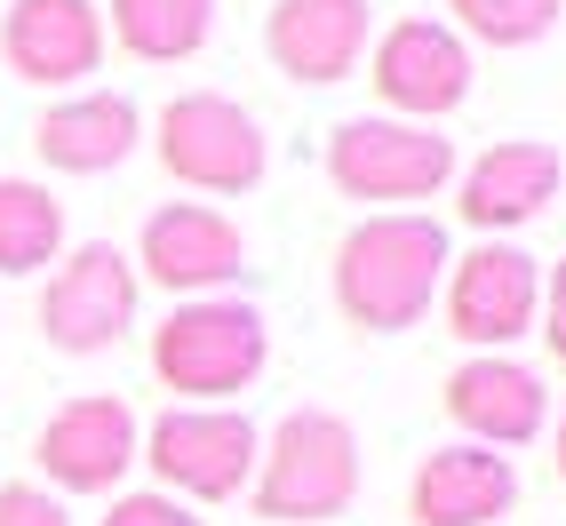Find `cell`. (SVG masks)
I'll use <instances>...</instances> for the list:
<instances>
[{"instance_id": "6da1fadb", "label": "cell", "mask_w": 566, "mask_h": 526, "mask_svg": "<svg viewBox=\"0 0 566 526\" xmlns=\"http://www.w3.org/2000/svg\"><path fill=\"white\" fill-rule=\"evenodd\" d=\"M447 232L431 215H359L344 240H335V312L359 335H399L431 312V295L447 280Z\"/></svg>"}, {"instance_id": "7a4b0ae2", "label": "cell", "mask_w": 566, "mask_h": 526, "mask_svg": "<svg viewBox=\"0 0 566 526\" xmlns=\"http://www.w3.org/2000/svg\"><path fill=\"white\" fill-rule=\"evenodd\" d=\"M255 518L272 526H327L359 503V431L335 407H295L255 446Z\"/></svg>"}, {"instance_id": "3957f363", "label": "cell", "mask_w": 566, "mask_h": 526, "mask_svg": "<svg viewBox=\"0 0 566 526\" xmlns=\"http://www.w3.org/2000/svg\"><path fill=\"white\" fill-rule=\"evenodd\" d=\"M272 367V327L240 295H200L176 304L153 327V375L176 391V407H223Z\"/></svg>"}, {"instance_id": "277c9868", "label": "cell", "mask_w": 566, "mask_h": 526, "mask_svg": "<svg viewBox=\"0 0 566 526\" xmlns=\"http://www.w3.org/2000/svg\"><path fill=\"white\" fill-rule=\"evenodd\" d=\"M327 183L359 208L399 215L407 200H439L455 183V136L423 120H391V112H359L327 136Z\"/></svg>"}, {"instance_id": "5b68a950", "label": "cell", "mask_w": 566, "mask_h": 526, "mask_svg": "<svg viewBox=\"0 0 566 526\" xmlns=\"http://www.w3.org/2000/svg\"><path fill=\"white\" fill-rule=\"evenodd\" d=\"M153 152H160V168L176 183L216 192V200H240V192L263 183V168H272V136H263V120H255L240 96L192 88V96H168L160 104Z\"/></svg>"}, {"instance_id": "8992f818", "label": "cell", "mask_w": 566, "mask_h": 526, "mask_svg": "<svg viewBox=\"0 0 566 526\" xmlns=\"http://www.w3.org/2000/svg\"><path fill=\"white\" fill-rule=\"evenodd\" d=\"M255 446H263V431L240 407H168L144 431L136 463H153L160 495H176V503H232L255 478Z\"/></svg>"}, {"instance_id": "52a82bcc", "label": "cell", "mask_w": 566, "mask_h": 526, "mask_svg": "<svg viewBox=\"0 0 566 526\" xmlns=\"http://www.w3.org/2000/svg\"><path fill=\"white\" fill-rule=\"evenodd\" d=\"M367 81L375 96L391 104V120H423L439 128L447 112H463L471 104V41L455 24H439V17H399L375 32V49H367Z\"/></svg>"}, {"instance_id": "ba28073f", "label": "cell", "mask_w": 566, "mask_h": 526, "mask_svg": "<svg viewBox=\"0 0 566 526\" xmlns=\"http://www.w3.org/2000/svg\"><path fill=\"white\" fill-rule=\"evenodd\" d=\"M136 304H144L136 263L112 248V240H81V248L56 263L49 295H41V335H49L64 359H96V351H112L136 327Z\"/></svg>"}, {"instance_id": "9c48e42d", "label": "cell", "mask_w": 566, "mask_h": 526, "mask_svg": "<svg viewBox=\"0 0 566 526\" xmlns=\"http://www.w3.org/2000/svg\"><path fill=\"white\" fill-rule=\"evenodd\" d=\"M128 263H136V280L168 287L176 304H200V295H223L248 272V232L208 200H168L144 215Z\"/></svg>"}, {"instance_id": "30bf717a", "label": "cell", "mask_w": 566, "mask_h": 526, "mask_svg": "<svg viewBox=\"0 0 566 526\" xmlns=\"http://www.w3.org/2000/svg\"><path fill=\"white\" fill-rule=\"evenodd\" d=\"M439 304H447V335H463L471 351H511L518 335L535 327L543 272H535V255H526V248L479 240V248H463V255H447Z\"/></svg>"}, {"instance_id": "8fae6325", "label": "cell", "mask_w": 566, "mask_h": 526, "mask_svg": "<svg viewBox=\"0 0 566 526\" xmlns=\"http://www.w3.org/2000/svg\"><path fill=\"white\" fill-rule=\"evenodd\" d=\"M136 446H144V423L120 391H81L64 399L56 415L32 439V463L49 471L56 495H112L128 471H136Z\"/></svg>"}, {"instance_id": "7c38bea8", "label": "cell", "mask_w": 566, "mask_h": 526, "mask_svg": "<svg viewBox=\"0 0 566 526\" xmlns=\"http://www.w3.org/2000/svg\"><path fill=\"white\" fill-rule=\"evenodd\" d=\"M447 423H455L471 446H526V439H543L551 423V391H543V375L535 367H518L511 351H471L455 375H447Z\"/></svg>"}, {"instance_id": "4fadbf2b", "label": "cell", "mask_w": 566, "mask_h": 526, "mask_svg": "<svg viewBox=\"0 0 566 526\" xmlns=\"http://www.w3.org/2000/svg\"><path fill=\"white\" fill-rule=\"evenodd\" d=\"M0 64L32 88H81L104 64V9L96 0H9Z\"/></svg>"}, {"instance_id": "5bb4252c", "label": "cell", "mask_w": 566, "mask_h": 526, "mask_svg": "<svg viewBox=\"0 0 566 526\" xmlns=\"http://www.w3.org/2000/svg\"><path fill=\"white\" fill-rule=\"evenodd\" d=\"M566 183V152L543 136H503L486 144V152L463 168V192H455V215L471 232H518V223H535Z\"/></svg>"}, {"instance_id": "9a60e30c", "label": "cell", "mask_w": 566, "mask_h": 526, "mask_svg": "<svg viewBox=\"0 0 566 526\" xmlns=\"http://www.w3.org/2000/svg\"><path fill=\"white\" fill-rule=\"evenodd\" d=\"M367 0H272L263 49L295 88H335L367 64Z\"/></svg>"}, {"instance_id": "2e32d148", "label": "cell", "mask_w": 566, "mask_h": 526, "mask_svg": "<svg viewBox=\"0 0 566 526\" xmlns=\"http://www.w3.org/2000/svg\"><path fill=\"white\" fill-rule=\"evenodd\" d=\"M511 503H518L511 455L471 446V439L431 446V455L415 463V478H407V518L415 526H495V518H511Z\"/></svg>"}, {"instance_id": "e0dca14e", "label": "cell", "mask_w": 566, "mask_h": 526, "mask_svg": "<svg viewBox=\"0 0 566 526\" xmlns=\"http://www.w3.org/2000/svg\"><path fill=\"white\" fill-rule=\"evenodd\" d=\"M136 144H144V112L128 96H104V88L64 96L32 120V152L56 176H104V168H120Z\"/></svg>"}, {"instance_id": "ac0fdd59", "label": "cell", "mask_w": 566, "mask_h": 526, "mask_svg": "<svg viewBox=\"0 0 566 526\" xmlns=\"http://www.w3.org/2000/svg\"><path fill=\"white\" fill-rule=\"evenodd\" d=\"M216 32V0H112L104 41H120L144 64H184L200 56Z\"/></svg>"}, {"instance_id": "d6986e66", "label": "cell", "mask_w": 566, "mask_h": 526, "mask_svg": "<svg viewBox=\"0 0 566 526\" xmlns=\"http://www.w3.org/2000/svg\"><path fill=\"white\" fill-rule=\"evenodd\" d=\"M64 255V200L32 176H0V272L24 280Z\"/></svg>"}, {"instance_id": "ffe728a7", "label": "cell", "mask_w": 566, "mask_h": 526, "mask_svg": "<svg viewBox=\"0 0 566 526\" xmlns=\"http://www.w3.org/2000/svg\"><path fill=\"white\" fill-rule=\"evenodd\" d=\"M447 24L479 49H535L566 24V0H447Z\"/></svg>"}, {"instance_id": "44dd1931", "label": "cell", "mask_w": 566, "mask_h": 526, "mask_svg": "<svg viewBox=\"0 0 566 526\" xmlns=\"http://www.w3.org/2000/svg\"><path fill=\"white\" fill-rule=\"evenodd\" d=\"M104 526H208V518H200L192 503H176V495H160V486H144V495H112Z\"/></svg>"}, {"instance_id": "7402d4cb", "label": "cell", "mask_w": 566, "mask_h": 526, "mask_svg": "<svg viewBox=\"0 0 566 526\" xmlns=\"http://www.w3.org/2000/svg\"><path fill=\"white\" fill-rule=\"evenodd\" d=\"M0 526H72L64 495H49V486H0Z\"/></svg>"}, {"instance_id": "603a6c76", "label": "cell", "mask_w": 566, "mask_h": 526, "mask_svg": "<svg viewBox=\"0 0 566 526\" xmlns=\"http://www.w3.org/2000/svg\"><path fill=\"white\" fill-rule=\"evenodd\" d=\"M535 319H543V344L566 359V255H558V272L543 280V304H535Z\"/></svg>"}, {"instance_id": "cb8c5ba5", "label": "cell", "mask_w": 566, "mask_h": 526, "mask_svg": "<svg viewBox=\"0 0 566 526\" xmlns=\"http://www.w3.org/2000/svg\"><path fill=\"white\" fill-rule=\"evenodd\" d=\"M558 478H566V407H558Z\"/></svg>"}]
</instances>
